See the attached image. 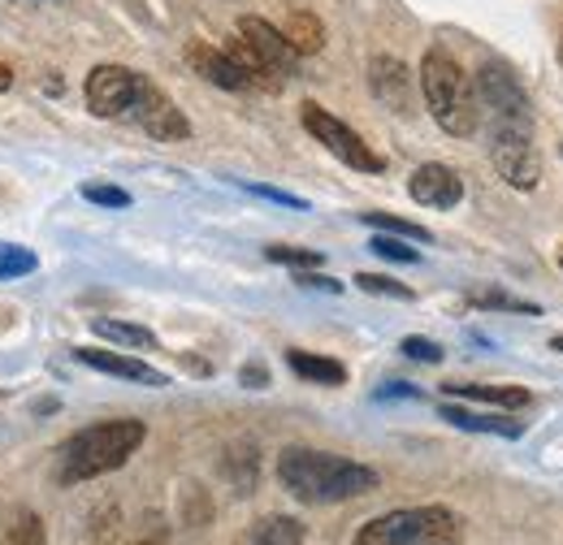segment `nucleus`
I'll return each instance as SVG.
<instances>
[{"label":"nucleus","mask_w":563,"mask_h":545,"mask_svg":"<svg viewBox=\"0 0 563 545\" xmlns=\"http://www.w3.org/2000/svg\"><path fill=\"white\" fill-rule=\"evenodd\" d=\"M278 485L308 507H334L373 493L382 477L368 464H355L330 451H308V446H286L278 455Z\"/></svg>","instance_id":"1"},{"label":"nucleus","mask_w":563,"mask_h":545,"mask_svg":"<svg viewBox=\"0 0 563 545\" xmlns=\"http://www.w3.org/2000/svg\"><path fill=\"white\" fill-rule=\"evenodd\" d=\"M147 437V424L143 420H100V424H87L70 433L57 451H53V480L62 489H74L82 480H96L104 472H118Z\"/></svg>","instance_id":"2"},{"label":"nucleus","mask_w":563,"mask_h":545,"mask_svg":"<svg viewBox=\"0 0 563 545\" xmlns=\"http://www.w3.org/2000/svg\"><path fill=\"white\" fill-rule=\"evenodd\" d=\"M421 91L429 104V118L455 138L477 135L482 113H477V96L468 74L460 69V62L446 48H429L421 62Z\"/></svg>","instance_id":"3"},{"label":"nucleus","mask_w":563,"mask_h":545,"mask_svg":"<svg viewBox=\"0 0 563 545\" xmlns=\"http://www.w3.org/2000/svg\"><path fill=\"white\" fill-rule=\"evenodd\" d=\"M355 545H464V520L451 507H404L368 520Z\"/></svg>","instance_id":"4"},{"label":"nucleus","mask_w":563,"mask_h":545,"mask_svg":"<svg viewBox=\"0 0 563 545\" xmlns=\"http://www.w3.org/2000/svg\"><path fill=\"white\" fill-rule=\"evenodd\" d=\"M490 160L507 187L533 191L542 182V156L533 147V122H494Z\"/></svg>","instance_id":"5"},{"label":"nucleus","mask_w":563,"mask_h":545,"mask_svg":"<svg viewBox=\"0 0 563 545\" xmlns=\"http://www.w3.org/2000/svg\"><path fill=\"white\" fill-rule=\"evenodd\" d=\"M299 122H303V131L317 138L330 156H339L347 169H360V174H382V169H386V160H382L364 138L355 135L343 118H334L330 109H321V104L308 100L303 113H299Z\"/></svg>","instance_id":"6"},{"label":"nucleus","mask_w":563,"mask_h":545,"mask_svg":"<svg viewBox=\"0 0 563 545\" xmlns=\"http://www.w3.org/2000/svg\"><path fill=\"white\" fill-rule=\"evenodd\" d=\"M473 96H477V113H482L486 126H494V122H533V104H529L525 87L516 82V74L503 62H486L477 69Z\"/></svg>","instance_id":"7"},{"label":"nucleus","mask_w":563,"mask_h":545,"mask_svg":"<svg viewBox=\"0 0 563 545\" xmlns=\"http://www.w3.org/2000/svg\"><path fill=\"white\" fill-rule=\"evenodd\" d=\"M143 74L126 66H96L82 82V96H87V109L100 118V122H118V118H131V104L140 96Z\"/></svg>","instance_id":"8"},{"label":"nucleus","mask_w":563,"mask_h":545,"mask_svg":"<svg viewBox=\"0 0 563 545\" xmlns=\"http://www.w3.org/2000/svg\"><path fill=\"white\" fill-rule=\"evenodd\" d=\"M126 122H135L143 135H152L156 143H178V138L191 135V122L183 118V109H178L152 78H143L140 82V96H135Z\"/></svg>","instance_id":"9"},{"label":"nucleus","mask_w":563,"mask_h":545,"mask_svg":"<svg viewBox=\"0 0 563 545\" xmlns=\"http://www.w3.org/2000/svg\"><path fill=\"white\" fill-rule=\"evenodd\" d=\"M239 44L256 57V66L265 69V74H274V78H286V74H295L299 69V53L286 44V35H282L274 22H265V18H239Z\"/></svg>","instance_id":"10"},{"label":"nucleus","mask_w":563,"mask_h":545,"mask_svg":"<svg viewBox=\"0 0 563 545\" xmlns=\"http://www.w3.org/2000/svg\"><path fill=\"white\" fill-rule=\"evenodd\" d=\"M408 191H412V200H417L421 208L446 212V208H455L460 200H464V178H460L451 165L429 160V165H421V169L408 178Z\"/></svg>","instance_id":"11"},{"label":"nucleus","mask_w":563,"mask_h":545,"mask_svg":"<svg viewBox=\"0 0 563 545\" xmlns=\"http://www.w3.org/2000/svg\"><path fill=\"white\" fill-rule=\"evenodd\" d=\"M187 62H191V69H196L200 78H209L212 87H221V91H261V87H256V78L239 66L225 48L187 44Z\"/></svg>","instance_id":"12"},{"label":"nucleus","mask_w":563,"mask_h":545,"mask_svg":"<svg viewBox=\"0 0 563 545\" xmlns=\"http://www.w3.org/2000/svg\"><path fill=\"white\" fill-rule=\"evenodd\" d=\"M74 359L78 364H87V368H96V372H109V377H122V381H135V386H152V390H161V386H169V377L165 372H156L152 364H143L135 355H122V351H100V346H78L74 351Z\"/></svg>","instance_id":"13"},{"label":"nucleus","mask_w":563,"mask_h":545,"mask_svg":"<svg viewBox=\"0 0 563 545\" xmlns=\"http://www.w3.org/2000/svg\"><path fill=\"white\" fill-rule=\"evenodd\" d=\"M368 87L373 96L390 109V113H408L412 109V74L399 57H373L368 66Z\"/></svg>","instance_id":"14"},{"label":"nucleus","mask_w":563,"mask_h":545,"mask_svg":"<svg viewBox=\"0 0 563 545\" xmlns=\"http://www.w3.org/2000/svg\"><path fill=\"white\" fill-rule=\"evenodd\" d=\"M442 420L464 429V433H490V437H525V424L511 420V415H486V411H468L460 403H442Z\"/></svg>","instance_id":"15"},{"label":"nucleus","mask_w":563,"mask_h":545,"mask_svg":"<svg viewBox=\"0 0 563 545\" xmlns=\"http://www.w3.org/2000/svg\"><path fill=\"white\" fill-rule=\"evenodd\" d=\"M286 368L312 386H347V368L317 351H286Z\"/></svg>","instance_id":"16"},{"label":"nucleus","mask_w":563,"mask_h":545,"mask_svg":"<svg viewBox=\"0 0 563 545\" xmlns=\"http://www.w3.org/2000/svg\"><path fill=\"white\" fill-rule=\"evenodd\" d=\"M451 399H473V403H494V408H529L533 394L525 386H473V381H446L442 386Z\"/></svg>","instance_id":"17"},{"label":"nucleus","mask_w":563,"mask_h":545,"mask_svg":"<svg viewBox=\"0 0 563 545\" xmlns=\"http://www.w3.org/2000/svg\"><path fill=\"white\" fill-rule=\"evenodd\" d=\"M282 35H286V44H290L299 57H312V53H321V44H325V26H321V18L308 13V9H295V13L286 18Z\"/></svg>","instance_id":"18"},{"label":"nucleus","mask_w":563,"mask_h":545,"mask_svg":"<svg viewBox=\"0 0 563 545\" xmlns=\"http://www.w3.org/2000/svg\"><path fill=\"white\" fill-rule=\"evenodd\" d=\"M96 338L113 342V346H126V351H156V334L147 325H135V321H113V316H96L91 321Z\"/></svg>","instance_id":"19"},{"label":"nucleus","mask_w":563,"mask_h":545,"mask_svg":"<svg viewBox=\"0 0 563 545\" xmlns=\"http://www.w3.org/2000/svg\"><path fill=\"white\" fill-rule=\"evenodd\" d=\"M247 545H303V524L295 515H265L252 524Z\"/></svg>","instance_id":"20"},{"label":"nucleus","mask_w":563,"mask_h":545,"mask_svg":"<svg viewBox=\"0 0 563 545\" xmlns=\"http://www.w3.org/2000/svg\"><path fill=\"white\" fill-rule=\"evenodd\" d=\"M0 545H48V529H44V520H40L35 511H18V515L4 524Z\"/></svg>","instance_id":"21"},{"label":"nucleus","mask_w":563,"mask_h":545,"mask_svg":"<svg viewBox=\"0 0 563 545\" xmlns=\"http://www.w3.org/2000/svg\"><path fill=\"white\" fill-rule=\"evenodd\" d=\"M360 221L373 225L377 234H395V238H412V243H429L433 238L424 225L408 221V216H395V212H360Z\"/></svg>","instance_id":"22"},{"label":"nucleus","mask_w":563,"mask_h":545,"mask_svg":"<svg viewBox=\"0 0 563 545\" xmlns=\"http://www.w3.org/2000/svg\"><path fill=\"white\" fill-rule=\"evenodd\" d=\"M355 286L364 290V294H382V299H412V286H404V281H395V277H386V272H355Z\"/></svg>","instance_id":"23"},{"label":"nucleus","mask_w":563,"mask_h":545,"mask_svg":"<svg viewBox=\"0 0 563 545\" xmlns=\"http://www.w3.org/2000/svg\"><path fill=\"white\" fill-rule=\"evenodd\" d=\"M40 269V256L26 252V247H9L0 243V281H13V277H26V272Z\"/></svg>","instance_id":"24"},{"label":"nucleus","mask_w":563,"mask_h":545,"mask_svg":"<svg viewBox=\"0 0 563 545\" xmlns=\"http://www.w3.org/2000/svg\"><path fill=\"white\" fill-rule=\"evenodd\" d=\"M473 303H477V308H494V312L542 316V308H538V303H529V299H516V294H503V290H482V294H473Z\"/></svg>","instance_id":"25"},{"label":"nucleus","mask_w":563,"mask_h":545,"mask_svg":"<svg viewBox=\"0 0 563 545\" xmlns=\"http://www.w3.org/2000/svg\"><path fill=\"white\" fill-rule=\"evenodd\" d=\"M265 256H269L274 265H290V269H321V265H325V256H321V252H308V247H286V243L265 247Z\"/></svg>","instance_id":"26"},{"label":"nucleus","mask_w":563,"mask_h":545,"mask_svg":"<svg viewBox=\"0 0 563 545\" xmlns=\"http://www.w3.org/2000/svg\"><path fill=\"white\" fill-rule=\"evenodd\" d=\"M368 247H373L382 260H395V265H417V260H421V252H417V247H408V243H404V238H395V234H377Z\"/></svg>","instance_id":"27"},{"label":"nucleus","mask_w":563,"mask_h":545,"mask_svg":"<svg viewBox=\"0 0 563 545\" xmlns=\"http://www.w3.org/2000/svg\"><path fill=\"white\" fill-rule=\"evenodd\" d=\"M82 200L100 208H131V191L109 187V182H87V187H82Z\"/></svg>","instance_id":"28"},{"label":"nucleus","mask_w":563,"mask_h":545,"mask_svg":"<svg viewBox=\"0 0 563 545\" xmlns=\"http://www.w3.org/2000/svg\"><path fill=\"white\" fill-rule=\"evenodd\" d=\"M399 351H404L408 359H417V364H438V359H442V346L429 338H417V334H408V338L399 342Z\"/></svg>","instance_id":"29"},{"label":"nucleus","mask_w":563,"mask_h":545,"mask_svg":"<svg viewBox=\"0 0 563 545\" xmlns=\"http://www.w3.org/2000/svg\"><path fill=\"white\" fill-rule=\"evenodd\" d=\"M295 281H299L303 290H330V294H343V281H334V277H325V272L295 269Z\"/></svg>","instance_id":"30"},{"label":"nucleus","mask_w":563,"mask_h":545,"mask_svg":"<svg viewBox=\"0 0 563 545\" xmlns=\"http://www.w3.org/2000/svg\"><path fill=\"white\" fill-rule=\"evenodd\" d=\"M252 196H261V200H274L282 208H308V200H299V196H290V191H278V187H261V182H243Z\"/></svg>","instance_id":"31"},{"label":"nucleus","mask_w":563,"mask_h":545,"mask_svg":"<svg viewBox=\"0 0 563 545\" xmlns=\"http://www.w3.org/2000/svg\"><path fill=\"white\" fill-rule=\"evenodd\" d=\"M239 381H243L247 390H265V386H269V368L252 359V364H243V368H239Z\"/></svg>","instance_id":"32"},{"label":"nucleus","mask_w":563,"mask_h":545,"mask_svg":"<svg viewBox=\"0 0 563 545\" xmlns=\"http://www.w3.org/2000/svg\"><path fill=\"white\" fill-rule=\"evenodd\" d=\"M373 399H377V403H390V399H421V390H417V386H408V381H386Z\"/></svg>","instance_id":"33"},{"label":"nucleus","mask_w":563,"mask_h":545,"mask_svg":"<svg viewBox=\"0 0 563 545\" xmlns=\"http://www.w3.org/2000/svg\"><path fill=\"white\" fill-rule=\"evenodd\" d=\"M9 87H13V69L0 62V91H9Z\"/></svg>","instance_id":"34"},{"label":"nucleus","mask_w":563,"mask_h":545,"mask_svg":"<svg viewBox=\"0 0 563 545\" xmlns=\"http://www.w3.org/2000/svg\"><path fill=\"white\" fill-rule=\"evenodd\" d=\"M551 351H563V338H551Z\"/></svg>","instance_id":"35"},{"label":"nucleus","mask_w":563,"mask_h":545,"mask_svg":"<svg viewBox=\"0 0 563 545\" xmlns=\"http://www.w3.org/2000/svg\"><path fill=\"white\" fill-rule=\"evenodd\" d=\"M560 62H563V40H560Z\"/></svg>","instance_id":"36"},{"label":"nucleus","mask_w":563,"mask_h":545,"mask_svg":"<svg viewBox=\"0 0 563 545\" xmlns=\"http://www.w3.org/2000/svg\"><path fill=\"white\" fill-rule=\"evenodd\" d=\"M560 265H563V256H560Z\"/></svg>","instance_id":"37"}]
</instances>
